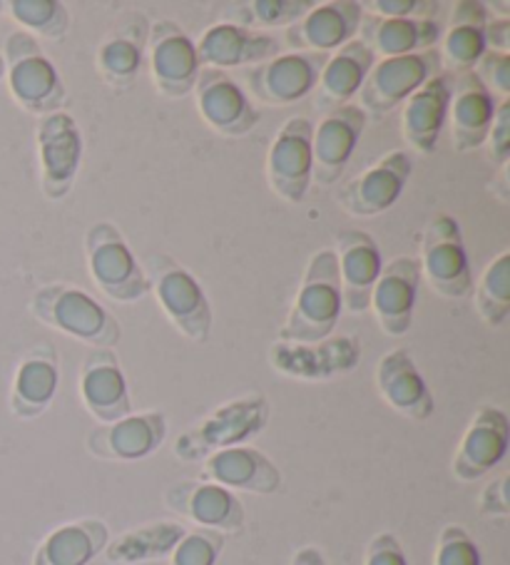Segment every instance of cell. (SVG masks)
I'll return each instance as SVG.
<instances>
[{
  "instance_id": "6da1fadb",
  "label": "cell",
  "mask_w": 510,
  "mask_h": 565,
  "mask_svg": "<svg viewBox=\"0 0 510 565\" xmlns=\"http://www.w3.org/2000/svg\"><path fill=\"white\" fill-rule=\"evenodd\" d=\"M341 309H344V301H341L337 255L333 249H321L304 269L297 297L279 329V342H321L333 334Z\"/></svg>"
},
{
  "instance_id": "7a4b0ae2",
  "label": "cell",
  "mask_w": 510,
  "mask_h": 565,
  "mask_svg": "<svg viewBox=\"0 0 510 565\" xmlns=\"http://www.w3.org/2000/svg\"><path fill=\"white\" fill-rule=\"evenodd\" d=\"M31 311L45 327L73 337L91 349H115L123 339V324L110 309L75 285H45L33 295Z\"/></svg>"
},
{
  "instance_id": "3957f363",
  "label": "cell",
  "mask_w": 510,
  "mask_h": 565,
  "mask_svg": "<svg viewBox=\"0 0 510 565\" xmlns=\"http://www.w3.org/2000/svg\"><path fill=\"white\" fill-rule=\"evenodd\" d=\"M150 291L157 305L164 311V317L172 321L174 329L192 344H208L212 339L214 311L208 291L202 289L198 277L190 269H184L178 259L150 252L140 262Z\"/></svg>"
},
{
  "instance_id": "277c9868",
  "label": "cell",
  "mask_w": 510,
  "mask_h": 565,
  "mask_svg": "<svg viewBox=\"0 0 510 565\" xmlns=\"http://www.w3.org/2000/svg\"><path fill=\"white\" fill-rule=\"evenodd\" d=\"M272 406L264 394H244L220 404L202 416L198 424L184 428L174 441V456L180 461H204L210 454L232 446H247L269 424Z\"/></svg>"
},
{
  "instance_id": "5b68a950",
  "label": "cell",
  "mask_w": 510,
  "mask_h": 565,
  "mask_svg": "<svg viewBox=\"0 0 510 565\" xmlns=\"http://www.w3.org/2000/svg\"><path fill=\"white\" fill-rule=\"evenodd\" d=\"M6 81L13 100L25 113L45 118L61 113L67 103V90L53 57L33 35L15 31L6 38Z\"/></svg>"
},
{
  "instance_id": "8992f818",
  "label": "cell",
  "mask_w": 510,
  "mask_h": 565,
  "mask_svg": "<svg viewBox=\"0 0 510 565\" xmlns=\"http://www.w3.org/2000/svg\"><path fill=\"white\" fill-rule=\"evenodd\" d=\"M87 271L107 299L130 305L150 295L140 259L113 222H95L85 235Z\"/></svg>"
},
{
  "instance_id": "52a82bcc",
  "label": "cell",
  "mask_w": 510,
  "mask_h": 565,
  "mask_svg": "<svg viewBox=\"0 0 510 565\" xmlns=\"http://www.w3.org/2000/svg\"><path fill=\"white\" fill-rule=\"evenodd\" d=\"M438 73H444V63L436 47L414 55L379 57L357 95L359 107L364 110L366 120H384L391 110L404 105L421 85H426Z\"/></svg>"
},
{
  "instance_id": "ba28073f",
  "label": "cell",
  "mask_w": 510,
  "mask_h": 565,
  "mask_svg": "<svg viewBox=\"0 0 510 565\" xmlns=\"http://www.w3.org/2000/svg\"><path fill=\"white\" fill-rule=\"evenodd\" d=\"M418 262L421 277H426L436 295L446 299H466L474 289L464 232H460L458 220L450 214H436L426 224Z\"/></svg>"
},
{
  "instance_id": "9c48e42d",
  "label": "cell",
  "mask_w": 510,
  "mask_h": 565,
  "mask_svg": "<svg viewBox=\"0 0 510 565\" xmlns=\"http://www.w3.org/2000/svg\"><path fill=\"white\" fill-rule=\"evenodd\" d=\"M147 71L157 93L170 100H182L194 90L200 77L198 47L192 35L178 21L160 18L150 25L147 38Z\"/></svg>"
},
{
  "instance_id": "30bf717a",
  "label": "cell",
  "mask_w": 510,
  "mask_h": 565,
  "mask_svg": "<svg viewBox=\"0 0 510 565\" xmlns=\"http://www.w3.org/2000/svg\"><path fill=\"white\" fill-rule=\"evenodd\" d=\"M35 145L45 200H65L83 164V135L73 115L61 110L38 120Z\"/></svg>"
},
{
  "instance_id": "8fae6325",
  "label": "cell",
  "mask_w": 510,
  "mask_h": 565,
  "mask_svg": "<svg viewBox=\"0 0 510 565\" xmlns=\"http://www.w3.org/2000/svg\"><path fill=\"white\" fill-rule=\"evenodd\" d=\"M359 362L361 342L354 334H331L311 344L274 342L269 349V364L299 382H329L354 372Z\"/></svg>"
},
{
  "instance_id": "7c38bea8",
  "label": "cell",
  "mask_w": 510,
  "mask_h": 565,
  "mask_svg": "<svg viewBox=\"0 0 510 565\" xmlns=\"http://www.w3.org/2000/svg\"><path fill=\"white\" fill-rule=\"evenodd\" d=\"M327 61L329 55L323 53H279L267 63L249 67L244 83L264 105H294L317 90Z\"/></svg>"
},
{
  "instance_id": "4fadbf2b",
  "label": "cell",
  "mask_w": 510,
  "mask_h": 565,
  "mask_svg": "<svg viewBox=\"0 0 510 565\" xmlns=\"http://www.w3.org/2000/svg\"><path fill=\"white\" fill-rule=\"evenodd\" d=\"M192 93L200 118L224 138H244L262 120V113L252 103L249 93L237 81H232L230 73L202 67Z\"/></svg>"
},
{
  "instance_id": "5bb4252c",
  "label": "cell",
  "mask_w": 510,
  "mask_h": 565,
  "mask_svg": "<svg viewBox=\"0 0 510 565\" xmlns=\"http://www.w3.org/2000/svg\"><path fill=\"white\" fill-rule=\"evenodd\" d=\"M311 135L309 118H289L274 135L267 152V182L284 202L299 204L311 188Z\"/></svg>"
},
{
  "instance_id": "9a60e30c",
  "label": "cell",
  "mask_w": 510,
  "mask_h": 565,
  "mask_svg": "<svg viewBox=\"0 0 510 565\" xmlns=\"http://www.w3.org/2000/svg\"><path fill=\"white\" fill-rule=\"evenodd\" d=\"M366 128V115L359 105H344L323 115L311 135V182L331 188L347 172L351 154Z\"/></svg>"
},
{
  "instance_id": "2e32d148",
  "label": "cell",
  "mask_w": 510,
  "mask_h": 565,
  "mask_svg": "<svg viewBox=\"0 0 510 565\" xmlns=\"http://www.w3.org/2000/svg\"><path fill=\"white\" fill-rule=\"evenodd\" d=\"M164 503L198 529L222 535L242 533L247 519L240 495L212 481H178L164 491Z\"/></svg>"
},
{
  "instance_id": "e0dca14e",
  "label": "cell",
  "mask_w": 510,
  "mask_h": 565,
  "mask_svg": "<svg viewBox=\"0 0 510 565\" xmlns=\"http://www.w3.org/2000/svg\"><path fill=\"white\" fill-rule=\"evenodd\" d=\"M411 172H414V158L406 150L386 152L376 164L347 184L339 194L341 210L354 217H379L399 202Z\"/></svg>"
},
{
  "instance_id": "ac0fdd59",
  "label": "cell",
  "mask_w": 510,
  "mask_h": 565,
  "mask_svg": "<svg viewBox=\"0 0 510 565\" xmlns=\"http://www.w3.org/2000/svg\"><path fill=\"white\" fill-rule=\"evenodd\" d=\"M194 47H198L200 67H212L222 73L232 67H254L281 53V43L274 33L222 21L210 25L200 35V41H194Z\"/></svg>"
},
{
  "instance_id": "d6986e66",
  "label": "cell",
  "mask_w": 510,
  "mask_h": 565,
  "mask_svg": "<svg viewBox=\"0 0 510 565\" xmlns=\"http://www.w3.org/2000/svg\"><path fill=\"white\" fill-rule=\"evenodd\" d=\"M508 441L510 422L503 408L490 404L478 406L464 438H460L450 471H454L458 481L466 483L484 479V476H488L506 459Z\"/></svg>"
},
{
  "instance_id": "ffe728a7",
  "label": "cell",
  "mask_w": 510,
  "mask_h": 565,
  "mask_svg": "<svg viewBox=\"0 0 510 565\" xmlns=\"http://www.w3.org/2000/svg\"><path fill=\"white\" fill-rule=\"evenodd\" d=\"M364 8L357 0H327L317 3L299 23L287 28V43L294 53L331 55L359 35Z\"/></svg>"
},
{
  "instance_id": "44dd1931",
  "label": "cell",
  "mask_w": 510,
  "mask_h": 565,
  "mask_svg": "<svg viewBox=\"0 0 510 565\" xmlns=\"http://www.w3.org/2000/svg\"><path fill=\"white\" fill-rule=\"evenodd\" d=\"M421 287L418 257L401 255L381 267V275L371 291L369 309L374 311L386 337H404L414 324V309Z\"/></svg>"
},
{
  "instance_id": "7402d4cb",
  "label": "cell",
  "mask_w": 510,
  "mask_h": 565,
  "mask_svg": "<svg viewBox=\"0 0 510 565\" xmlns=\"http://www.w3.org/2000/svg\"><path fill=\"white\" fill-rule=\"evenodd\" d=\"M77 392H81L87 414L103 426L132 414L130 388H127V379L113 349L87 352L81 366V379H77Z\"/></svg>"
},
{
  "instance_id": "603a6c76",
  "label": "cell",
  "mask_w": 510,
  "mask_h": 565,
  "mask_svg": "<svg viewBox=\"0 0 510 565\" xmlns=\"http://www.w3.org/2000/svg\"><path fill=\"white\" fill-rule=\"evenodd\" d=\"M150 18L145 11H130L120 15L107 31L105 41L97 47L95 67L103 81L115 90H127L140 73L147 38H150Z\"/></svg>"
},
{
  "instance_id": "cb8c5ba5",
  "label": "cell",
  "mask_w": 510,
  "mask_h": 565,
  "mask_svg": "<svg viewBox=\"0 0 510 565\" xmlns=\"http://www.w3.org/2000/svg\"><path fill=\"white\" fill-rule=\"evenodd\" d=\"M167 438L162 412L130 414L115 424L97 426L87 436V451L103 461H140L152 456Z\"/></svg>"
},
{
  "instance_id": "d4e9b609",
  "label": "cell",
  "mask_w": 510,
  "mask_h": 565,
  "mask_svg": "<svg viewBox=\"0 0 510 565\" xmlns=\"http://www.w3.org/2000/svg\"><path fill=\"white\" fill-rule=\"evenodd\" d=\"M496 97L490 95L488 87L480 83V77L468 71L454 75V87H450L448 103V120H450V145L454 150L466 154L476 152L486 145L490 122L496 115Z\"/></svg>"
},
{
  "instance_id": "484cf974",
  "label": "cell",
  "mask_w": 510,
  "mask_h": 565,
  "mask_svg": "<svg viewBox=\"0 0 510 565\" xmlns=\"http://www.w3.org/2000/svg\"><path fill=\"white\" fill-rule=\"evenodd\" d=\"M339 265L341 301L351 315H366L371 291L381 275V249L366 232L344 230L339 232L337 247H333Z\"/></svg>"
},
{
  "instance_id": "4316f807",
  "label": "cell",
  "mask_w": 510,
  "mask_h": 565,
  "mask_svg": "<svg viewBox=\"0 0 510 565\" xmlns=\"http://www.w3.org/2000/svg\"><path fill=\"white\" fill-rule=\"evenodd\" d=\"M230 491L272 495L281 489V471L254 446H232L202 461V479Z\"/></svg>"
},
{
  "instance_id": "83f0119b",
  "label": "cell",
  "mask_w": 510,
  "mask_h": 565,
  "mask_svg": "<svg viewBox=\"0 0 510 565\" xmlns=\"http://www.w3.org/2000/svg\"><path fill=\"white\" fill-rule=\"evenodd\" d=\"M376 388L384 402L411 422H426L434 414V394L408 349H391L376 364Z\"/></svg>"
},
{
  "instance_id": "f1b7e54d",
  "label": "cell",
  "mask_w": 510,
  "mask_h": 565,
  "mask_svg": "<svg viewBox=\"0 0 510 565\" xmlns=\"http://www.w3.org/2000/svg\"><path fill=\"white\" fill-rule=\"evenodd\" d=\"M450 87H454V75L444 71L431 77L426 85H421L404 103V110H401V135H404L406 145L414 152L431 154L436 150L440 132H444L448 120Z\"/></svg>"
},
{
  "instance_id": "f546056e",
  "label": "cell",
  "mask_w": 510,
  "mask_h": 565,
  "mask_svg": "<svg viewBox=\"0 0 510 565\" xmlns=\"http://www.w3.org/2000/svg\"><path fill=\"white\" fill-rule=\"evenodd\" d=\"M359 41L379 57L414 55L434 51L440 41L436 18H379L364 15L359 28Z\"/></svg>"
},
{
  "instance_id": "4dcf8cb0",
  "label": "cell",
  "mask_w": 510,
  "mask_h": 565,
  "mask_svg": "<svg viewBox=\"0 0 510 565\" xmlns=\"http://www.w3.org/2000/svg\"><path fill=\"white\" fill-rule=\"evenodd\" d=\"M61 382V369H57V354L51 344H41L28 352L15 369L13 388H11V412L15 418L31 422L45 414L53 404Z\"/></svg>"
},
{
  "instance_id": "1f68e13d",
  "label": "cell",
  "mask_w": 510,
  "mask_h": 565,
  "mask_svg": "<svg viewBox=\"0 0 510 565\" xmlns=\"http://www.w3.org/2000/svg\"><path fill=\"white\" fill-rule=\"evenodd\" d=\"M376 63V55L369 51V45H364L354 38V41L347 43L344 47H339L337 53L329 55L327 65H323L319 85H317V105L319 113H331L337 107L351 105V97H357L361 85H364L366 75L371 71V65Z\"/></svg>"
},
{
  "instance_id": "d6a6232c",
  "label": "cell",
  "mask_w": 510,
  "mask_h": 565,
  "mask_svg": "<svg viewBox=\"0 0 510 565\" xmlns=\"http://www.w3.org/2000/svg\"><path fill=\"white\" fill-rule=\"evenodd\" d=\"M488 6L478 3V0H458V3L450 6V23L444 38V53H440V63L448 67L446 73L460 75L474 71L476 63L488 51Z\"/></svg>"
},
{
  "instance_id": "836d02e7",
  "label": "cell",
  "mask_w": 510,
  "mask_h": 565,
  "mask_svg": "<svg viewBox=\"0 0 510 565\" xmlns=\"http://www.w3.org/2000/svg\"><path fill=\"white\" fill-rule=\"evenodd\" d=\"M107 541L110 531L100 519L63 523L38 545L33 565H87L105 551Z\"/></svg>"
},
{
  "instance_id": "e575fe53",
  "label": "cell",
  "mask_w": 510,
  "mask_h": 565,
  "mask_svg": "<svg viewBox=\"0 0 510 565\" xmlns=\"http://www.w3.org/2000/svg\"><path fill=\"white\" fill-rule=\"evenodd\" d=\"M184 533H188V529L180 521H150L107 541L103 555L113 565H142L150 561H162L170 558V553Z\"/></svg>"
},
{
  "instance_id": "d590c367",
  "label": "cell",
  "mask_w": 510,
  "mask_h": 565,
  "mask_svg": "<svg viewBox=\"0 0 510 565\" xmlns=\"http://www.w3.org/2000/svg\"><path fill=\"white\" fill-rule=\"evenodd\" d=\"M314 6H317L314 0H247V3L227 6L230 13H222V23L252 28V31L289 28L299 23Z\"/></svg>"
},
{
  "instance_id": "8d00e7d4",
  "label": "cell",
  "mask_w": 510,
  "mask_h": 565,
  "mask_svg": "<svg viewBox=\"0 0 510 565\" xmlns=\"http://www.w3.org/2000/svg\"><path fill=\"white\" fill-rule=\"evenodd\" d=\"M8 15L21 25V31L51 43H63L71 33V11L61 0H11L6 3Z\"/></svg>"
},
{
  "instance_id": "74e56055",
  "label": "cell",
  "mask_w": 510,
  "mask_h": 565,
  "mask_svg": "<svg viewBox=\"0 0 510 565\" xmlns=\"http://www.w3.org/2000/svg\"><path fill=\"white\" fill-rule=\"evenodd\" d=\"M476 311L488 327L500 329L510 319V252H500L480 275L476 287Z\"/></svg>"
},
{
  "instance_id": "f35d334b",
  "label": "cell",
  "mask_w": 510,
  "mask_h": 565,
  "mask_svg": "<svg viewBox=\"0 0 510 565\" xmlns=\"http://www.w3.org/2000/svg\"><path fill=\"white\" fill-rule=\"evenodd\" d=\"M224 548V535L208 529H192L170 553V565H217Z\"/></svg>"
},
{
  "instance_id": "ab89813d",
  "label": "cell",
  "mask_w": 510,
  "mask_h": 565,
  "mask_svg": "<svg viewBox=\"0 0 510 565\" xmlns=\"http://www.w3.org/2000/svg\"><path fill=\"white\" fill-rule=\"evenodd\" d=\"M434 565H480V551L464 525L450 523L440 529L436 551H434Z\"/></svg>"
},
{
  "instance_id": "60d3db41",
  "label": "cell",
  "mask_w": 510,
  "mask_h": 565,
  "mask_svg": "<svg viewBox=\"0 0 510 565\" xmlns=\"http://www.w3.org/2000/svg\"><path fill=\"white\" fill-rule=\"evenodd\" d=\"M474 73L480 77L490 95H498L500 100H508L510 95V55L498 51H486L484 57L476 63Z\"/></svg>"
},
{
  "instance_id": "b9f144b4",
  "label": "cell",
  "mask_w": 510,
  "mask_h": 565,
  "mask_svg": "<svg viewBox=\"0 0 510 565\" xmlns=\"http://www.w3.org/2000/svg\"><path fill=\"white\" fill-rule=\"evenodd\" d=\"M488 160L496 168H506L510 160V100H500L488 130Z\"/></svg>"
},
{
  "instance_id": "7bdbcfd3",
  "label": "cell",
  "mask_w": 510,
  "mask_h": 565,
  "mask_svg": "<svg viewBox=\"0 0 510 565\" xmlns=\"http://www.w3.org/2000/svg\"><path fill=\"white\" fill-rule=\"evenodd\" d=\"M361 8L379 18H436L440 11L436 0H371Z\"/></svg>"
},
{
  "instance_id": "ee69618b",
  "label": "cell",
  "mask_w": 510,
  "mask_h": 565,
  "mask_svg": "<svg viewBox=\"0 0 510 565\" xmlns=\"http://www.w3.org/2000/svg\"><path fill=\"white\" fill-rule=\"evenodd\" d=\"M364 565H408V561L396 535L384 531L369 541Z\"/></svg>"
},
{
  "instance_id": "f6af8a7d",
  "label": "cell",
  "mask_w": 510,
  "mask_h": 565,
  "mask_svg": "<svg viewBox=\"0 0 510 565\" xmlns=\"http://www.w3.org/2000/svg\"><path fill=\"white\" fill-rule=\"evenodd\" d=\"M480 515H490V519H506L510 513V501H508V476H500V479L490 481L484 493H480L478 501Z\"/></svg>"
},
{
  "instance_id": "bcb514c9",
  "label": "cell",
  "mask_w": 510,
  "mask_h": 565,
  "mask_svg": "<svg viewBox=\"0 0 510 565\" xmlns=\"http://www.w3.org/2000/svg\"><path fill=\"white\" fill-rule=\"evenodd\" d=\"M486 45H488V51H498V53L510 51V21L508 18H496V21H488Z\"/></svg>"
},
{
  "instance_id": "7dc6e473",
  "label": "cell",
  "mask_w": 510,
  "mask_h": 565,
  "mask_svg": "<svg viewBox=\"0 0 510 565\" xmlns=\"http://www.w3.org/2000/svg\"><path fill=\"white\" fill-rule=\"evenodd\" d=\"M291 565H329V563L319 548H314V545H304V548L294 553Z\"/></svg>"
},
{
  "instance_id": "c3c4849f",
  "label": "cell",
  "mask_w": 510,
  "mask_h": 565,
  "mask_svg": "<svg viewBox=\"0 0 510 565\" xmlns=\"http://www.w3.org/2000/svg\"><path fill=\"white\" fill-rule=\"evenodd\" d=\"M6 77V61H3V55H0V81H3Z\"/></svg>"
},
{
  "instance_id": "681fc988",
  "label": "cell",
  "mask_w": 510,
  "mask_h": 565,
  "mask_svg": "<svg viewBox=\"0 0 510 565\" xmlns=\"http://www.w3.org/2000/svg\"><path fill=\"white\" fill-rule=\"evenodd\" d=\"M3 11H6V3H0V15H3Z\"/></svg>"
}]
</instances>
